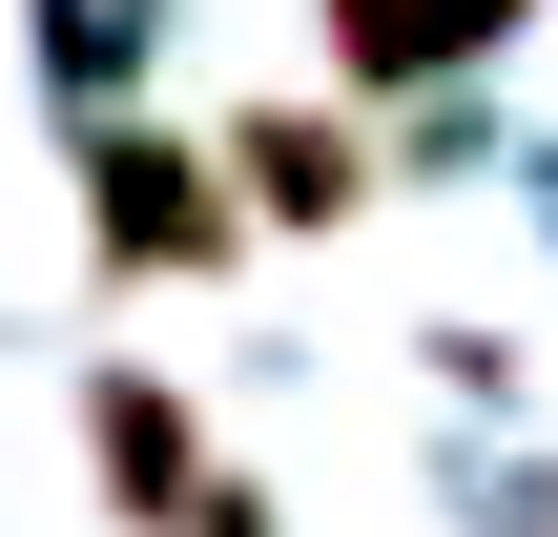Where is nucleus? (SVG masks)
Segmentation results:
<instances>
[{
	"mask_svg": "<svg viewBox=\"0 0 558 537\" xmlns=\"http://www.w3.org/2000/svg\"><path fill=\"white\" fill-rule=\"evenodd\" d=\"M83 455H104V497H124L145 537H186L207 497H228V476H207V435H186V393H145V373H104V393H83Z\"/></svg>",
	"mask_w": 558,
	"mask_h": 537,
	"instance_id": "f03ea898",
	"label": "nucleus"
},
{
	"mask_svg": "<svg viewBox=\"0 0 558 537\" xmlns=\"http://www.w3.org/2000/svg\"><path fill=\"white\" fill-rule=\"evenodd\" d=\"M83 228H104V269H207L228 248V186L166 124H83Z\"/></svg>",
	"mask_w": 558,
	"mask_h": 537,
	"instance_id": "f257e3e1",
	"label": "nucleus"
},
{
	"mask_svg": "<svg viewBox=\"0 0 558 537\" xmlns=\"http://www.w3.org/2000/svg\"><path fill=\"white\" fill-rule=\"evenodd\" d=\"M538 0H331V62L352 83H456V62H497Z\"/></svg>",
	"mask_w": 558,
	"mask_h": 537,
	"instance_id": "20e7f679",
	"label": "nucleus"
},
{
	"mask_svg": "<svg viewBox=\"0 0 558 537\" xmlns=\"http://www.w3.org/2000/svg\"><path fill=\"white\" fill-rule=\"evenodd\" d=\"M352 186H373V145H352L331 103H248V124H228V207H269V228H331Z\"/></svg>",
	"mask_w": 558,
	"mask_h": 537,
	"instance_id": "7ed1b4c3",
	"label": "nucleus"
}]
</instances>
